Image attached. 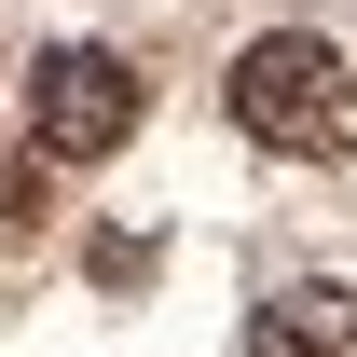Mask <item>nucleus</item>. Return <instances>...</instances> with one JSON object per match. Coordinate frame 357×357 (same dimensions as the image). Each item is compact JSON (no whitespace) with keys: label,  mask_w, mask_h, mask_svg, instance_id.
Returning a JSON list of instances; mask_svg holds the SVG:
<instances>
[{"label":"nucleus","mask_w":357,"mask_h":357,"mask_svg":"<svg viewBox=\"0 0 357 357\" xmlns=\"http://www.w3.org/2000/svg\"><path fill=\"white\" fill-rule=\"evenodd\" d=\"M220 96H234V124L261 137V151H357V69L316 28H261Z\"/></svg>","instance_id":"obj_1"},{"label":"nucleus","mask_w":357,"mask_h":357,"mask_svg":"<svg viewBox=\"0 0 357 357\" xmlns=\"http://www.w3.org/2000/svg\"><path fill=\"white\" fill-rule=\"evenodd\" d=\"M124 137H137V69L110 42H55L28 69V151L42 165H110Z\"/></svg>","instance_id":"obj_2"},{"label":"nucleus","mask_w":357,"mask_h":357,"mask_svg":"<svg viewBox=\"0 0 357 357\" xmlns=\"http://www.w3.org/2000/svg\"><path fill=\"white\" fill-rule=\"evenodd\" d=\"M248 357H357V289H330V275L275 289V303L248 316Z\"/></svg>","instance_id":"obj_3"},{"label":"nucleus","mask_w":357,"mask_h":357,"mask_svg":"<svg viewBox=\"0 0 357 357\" xmlns=\"http://www.w3.org/2000/svg\"><path fill=\"white\" fill-rule=\"evenodd\" d=\"M28 206H42V151H28V165H0V220H28Z\"/></svg>","instance_id":"obj_4"}]
</instances>
